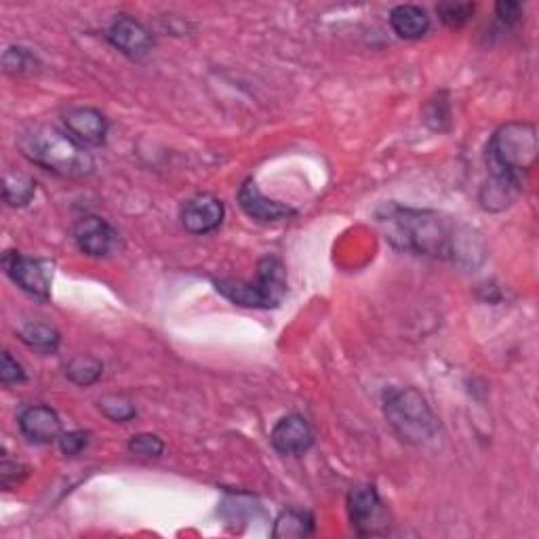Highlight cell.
Wrapping results in <instances>:
<instances>
[{"mask_svg": "<svg viewBox=\"0 0 539 539\" xmlns=\"http://www.w3.org/2000/svg\"><path fill=\"white\" fill-rule=\"evenodd\" d=\"M379 222L388 228V238L398 247L432 257H455L462 249L464 236L453 230L441 215L430 211H413L403 207H386Z\"/></svg>", "mask_w": 539, "mask_h": 539, "instance_id": "obj_1", "label": "cell"}, {"mask_svg": "<svg viewBox=\"0 0 539 539\" xmlns=\"http://www.w3.org/2000/svg\"><path fill=\"white\" fill-rule=\"evenodd\" d=\"M19 148L34 165L64 177L91 175V154L68 133L51 125H36L19 137Z\"/></svg>", "mask_w": 539, "mask_h": 539, "instance_id": "obj_2", "label": "cell"}, {"mask_svg": "<svg viewBox=\"0 0 539 539\" xmlns=\"http://www.w3.org/2000/svg\"><path fill=\"white\" fill-rule=\"evenodd\" d=\"M537 129L531 123H508L499 127L487 146V167L491 177L521 182L523 173L537 163Z\"/></svg>", "mask_w": 539, "mask_h": 539, "instance_id": "obj_3", "label": "cell"}, {"mask_svg": "<svg viewBox=\"0 0 539 539\" xmlns=\"http://www.w3.org/2000/svg\"><path fill=\"white\" fill-rule=\"evenodd\" d=\"M386 419L392 430L409 445H428L438 432V422L426 401L415 388L394 390L386 398Z\"/></svg>", "mask_w": 539, "mask_h": 539, "instance_id": "obj_4", "label": "cell"}, {"mask_svg": "<svg viewBox=\"0 0 539 539\" xmlns=\"http://www.w3.org/2000/svg\"><path fill=\"white\" fill-rule=\"evenodd\" d=\"M217 291L243 308H274L287 293V276L276 257H264L257 266V281H217Z\"/></svg>", "mask_w": 539, "mask_h": 539, "instance_id": "obj_5", "label": "cell"}, {"mask_svg": "<svg viewBox=\"0 0 539 539\" xmlns=\"http://www.w3.org/2000/svg\"><path fill=\"white\" fill-rule=\"evenodd\" d=\"M348 512L354 529L361 535H379L388 529V516L375 487L358 485L348 495Z\"/></svg>", "mask_w": 539, "mask_h": 539, "instance_id": "obj_6", "label": "cell"}, {"mask_svg": "<svg viewBox=\"0 0 539 539\" xmlns=\"http://www.w3.org/2000/svg\"><path fill=\"white\" fill-rule=\"evenodd\" d=\"M3 266L15 285L22 287L32 297L47 302L51 293V276L47 264L19 255L15 251H7L3 257Z\"/></svg>", "mask_w": 539, "mask_h": 539, "instance_id": "obj_7", "label": "cell"}, {"mask_svg": "<svg viewBox=\"0 0 539 539\" xmlns=\"http://www.w3.org/2000/svg\"><path fill=\"white\" fill-rule=\"evenodd\" d=\"M224 222V205L211 194H198L182 207V224L190 234L203 236Z\"/></svg>", "mask_w": 539, "mask_h": 539, "instance_id": "obj_8", "label": "cell"}, {"mask_svg": "<svg viewBox=\"0 0 539 539\" xmlns=\"http://www.w3.org/2000/svg\"><path fill=\"white\" fill-rule=\"evenodd\" d=\"M272 447L283 455H302L314 443V432L302 415H287L272 430Z\"/></svg>", "mask_w": 539, "mask_h": 539, "instance_id": "obj_9", "label": "cell"}, {"mask_svg": "<svg viewBox=\"0 0 539 539\" xmlns=\"http://www.w3.org/2000/svg\"><path fill=\"white\" fill-rule=\"evenodd\" d=\"M74 241L83 253L91 255V257H104L114 249L116 234L102 217L87 215L76 222Z\"/></svg>", "mask_w": 539, "mask_h": 539, "instance_id": "obj_10", "label": "cell"}, {"mask_svg": "<svg viewBox=\"0 0 539 539\" xmlns=\"http://www.w3.org/2000/svg\"><path fill=\"white\" fill-rule=\"evenodd\" d=\"M19 430H22L30 443L49 445L62 436V422H59V415L53 409L36 405L28 407L19 415Z\"/></svg>", "mask_w": 539, "mask_h": 539, "instance_id": "obj_11", "label": "cell"}, {"mask_svg": "<svg viewBox=\"0 0 539 539\" xmlns=\"http://www.w3.org/2000/svg\"><path fill=\"white\" fill-rule=\"evenodd\" d=\"M64 125L66 131L81 146H102L108 133V123L104 114L93 108H72L64 116Z\"/></svg>", "mask_w": 539, "mask_h": 539, "instance_id": "obj_12", "label": "cell"}, {"mask_svg": "<svg viewBox=\"0 0 539 539\" xmlns=\"http://www.w3.org/2000/svg\"><path fill=\"white\" fill-rule=\"evenodd\" d=\"M238 203H241L243 211L249 217L257 219V222H281V219L295 215L291 207L266 198L255 182L243 184L241 192H238Z\"/></svg>", "mask_w": 539, "mask_h": 539, "instance_id": "obj_13", "label": "cell"}, {"mask_svg": "<svg viewBox=\"0 0 539 539\" xmlns=\"http://www.w3.org/2000/svg\"><path fill=\"white\" fill-rule=\"evenodd\" d=\"M108 41L116 49H121L123 53L131 55V57L146 55L152 47V38H150L148 30L131 17L116 19V22L108 30Z\"/></svg>", "mask_w": 539, "mask_h": 539, "instance_id": "obj_14", "label": "cell"}, {"mask_svg": "<svg viewBox=\"0 0 539 539\" xmlns=\"http://www.w3.org/2000/svg\"><path fill=\"white\" fill-rule=\"evenodd\" d=\"M392 30L405 38V41H417L430 30V17L424 9L413 5H401L390 13Z\"/></svg>", "mask_w": 539, "mask_h": 539, "instance_id": "obj_15", "label": "cell"}, {"mask_svg": "<svg viewBox=\"0 0 539 539\" xmlns=\"http://www.w3.org/2000/svg\"><path fill=\"white\" fill-rule=\"evenodd\" d=\"M518 190H521V182L491 177L481 192V205L487 211H502L512 205V201L518 196Z\"/></svg>", "mask_w": 539, "mask_h": 539, "instance_id": "obj_16", "label": "cell"}, {"mask_svg": "<svg viewBox=\"0 0 539 539\" xmlns=\"http://www.w3.org/2000/svg\"><path fill=\"white\" fill-rule=\"evenodd\" d=\"M314 529V518L306 512L299 510H287L281 516L276 518L274 523V537H283V539H297V537H306Z\"/></svg>", "mask_w": 539, "mask_h": 539, "instance_id": "obj_17", "label": "cell"}, {"mask_svg": "<svg viewBox=\"0 0 539 539\" xmlns=\"http://www.w3.org/2000/svg\"><path fill=\"white\" fill-rule=\"evenodd\" d=\"M19 337H22V342L26 346H30L32 350L38 352H55L59 346V333L55 329H51L49 325H41V323H30L26 327H22L19 331Z\"/></svg>", "mask_w": 539, "mask_h": 539, "instance_id": "obj_18", "label": "cell"}, {"mask_svg": "<svg viewBox=\"0 0 539 539\" xmlns=\"http://www.w3.org/2000/svg\"><path fill=\"white\" fill-rule=\"evenodd\" d=\"M102 363L93 356H76L66 365V377L78 386H91L102 377Z\"/></svg>", "mask_w": 539, "mask_h": 539, "instance_id": "obj_19", "label": "cell"}, {"mask_svg": "<svg viewBox=\"0 0 539 539\" xmlns=\"http://www.w3.org/2000/svg\"><path fill=\"white\" fill-rule=\"evenodd\" d=\"M36 192V184L26 175H7L5 179V201L11 207L28 205Z\"/></svg>", "mask_w": 539, "mask_h": 539, "instance_id": "obj_20", "label": "cell"}, {"mask_svg": "<svg viewBox=\"0 0 539 539\" xmlns=\"http://www.w3.org/2000/svg\"><path fill=\"white\" fill-rule=\"evenodd\" d=\"M3 64H5V70L7 72H13V74H32L38 68V59L28 49L11 47V49L5 51Z\"/></svg>", "mask_w": 539, "mask_h": 539, "instance_id": "obj_21", "label": "cell"}, {"mask_svg": "<svg viewBox=\"0 0 539 539\" xmlns=\"http://www.w3.org/2000/svg\"><path fill=\"white\" fill-rule=\"evenodd\" d=\"M436 13L441 15L445 26L459 28V26H464L468 19L472 17L474 5H470V3H443V5L436 7Z\"/></svg>", "mask_w": 539, "mask_h": 539, "instance_id": "obj_22", "label": "cell"}, {"mask_svg": "<svg viewBox=\"0 0 539 539\" xmlns=\"http://www.w3.org/2000/svg\"><path fill=\"white\" fill-rule=\"evenodd\" d=\"M99 409L106 417H110L112 422H129L135 417V407L125 401L123 396H106L99 401Z\"/></svg>", "mask_w": 539, "mask_h": 539, "instance_id": "obj_23", "label": "cell"}, {"mask_svg": "<svg viewBox=\"0 0 539 539\" xmlns=\"http://www.w3.org/2000/svg\"><path fill=\"white\" fill-rule=\"evenodd\" d=\"M129 449L139 457H158L165 451V443L154 434H137L131 438Z\"/></svg>", "mask_w": 539, "mask_h": 539, "instance_id": "obj_24", "label": "cell"}, {"mask_svg": "<svg viewBox=\"0 0 539 539\" xmlns=\"http://www.w3.org/2000/svg\"><path fill=\"white\" fill-rule=\"evenodd\" d=\"M0 379H3V384H7V386L9 384H22L26 379L24 367L19 365L9 352L3 354V363H0Z\"/></svg>", "mask_w": 539, "mask_h": 539, "instance_id": "obj_25", "label": "cell"}, {"mask_svg": "<svg viewBox=\"0 0 539 539\" xmlns=\"http://www.w3.org/2000/svg\"><path fill=\"white\" fill-rule=\"evenodd\" d=\"M89 445V434L87 432H68L59 436V447L66 455H78Z\"/></svg>", "mask_w": 539, "mask_h": 539, "instance_id": "obj_26", "label": "cell"}, {"mask_svg": "<svg viewBox=\"0 0 539 539\" xmlns=\"http://www.w3.org/2000/svg\"><path fill=\"white\" fill-rule=\"evenodd\" d=\"M495 13L497 17L502 19L504 24H516L518 17H521V5L518 3H512V0H506V3H497L495 5Z\"/></svg>", "mask_w": 539, "mask_h": 539, "instance_id": "obj_27", "label": "cell"}]
</instances>
